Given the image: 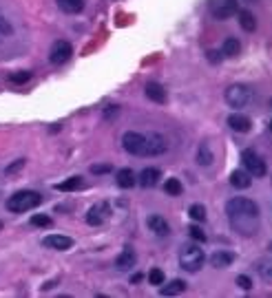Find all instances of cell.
Segmentation results:
<instances>
[{
    "mask_svg": "<svg viewBox=\"0 0 272 298\" xmlns=\"http://www.w3.org/2000/svg\"><path fill=\"white\" fill-rule=\"evenodd\" d=\"M0 228H2V223H0Z\"/></svg>",
    "mask_w": 272,
    "mask_h": 298,
    "instance_id": "b9f144b4",
    "label": "cell"
},
{
    "mask_svg": "<svg viewBox=\"0 0 272 298\" xmlns=\"http://www.w3.org/2000/svg\"><path fill=\"white\" fill-rule=\"evenodd\" d=\"M166 150H168V141H166L164 135H160V132H151V135H146L144 157H157V155H164Z\"/></svg>",
    "mask_w": 272,
    "mask_h": 298,
    "instance_id": "9c48e42d",
    "label": "cell"
},
{
    "mask_svg": "<svg viewBox=\"0 0 272 298\" xmlns=\"http://www.w3.org/2000/svg\"><path fill=\"white\" fill-rule=\"evenodd\" d=\"M111 170H113L111 164H95V166H91V172H93V174H107V172H111Z\"/></svg>",
    "mask_w": 272,
    "mask_h": 298,
    "instance_id": "836d02e7",
    "label": "cell"
},
{
    "mask_svg": "<svg viewBox=\"0 0 272 298\" xmlns=\"http://www.w3.org/2000/svg\"><path fill=\"white\" fill-rule=\"evenodd\" d=\"M164 192L170 195V197H179L181 192H184V186H181V181L177 177H170V179L164 181Z\"/></svg>",
    "mask_w": 272,
    "mask_h": 298,
    "instance_id": "484cf974",
    "label": "cell"
},
{
    "mask_svg": "<svg viewBox=\"0 0 272 298\" xmlns=\"http://www.w3.org/2000/svg\"><path fill=\"white\" fill-rule=\"evenodd\" d=\"M137 181H140L142 188L157 186V181H160V170H157V168H144L140 172V177H137Z\"/></svg>",
    "mask_w": 272,
    "mask_h": 298,
    "instance_id": "ac0fdd59",
    "label": "cell"
},
{
    "mask_svg": "<svg viewBox=\"0 0 272 298\" xmlns=\"http://www.w3.org/2000/svg\"><path fill=\"white\" fill-rule=\"evenodd\" d=\"M71 55H73V46H71V42H66V40L54 42V46H51V51H49L51 64H66L71 60Z\"/></svg>",
    "mask_w": 272,
    "mask_h": 298,
    "instance_id": "ba28073f",
    "label": "cell"
},
{
    "mask_svg": "<svg viewBox=\"0 0 272 298\" xmlns=\"http://www.w3.org/2000/svg\"><path fill=\"white\" fill-rule=\"evenodd\" d=\"M184 290H186V283L181 281V278H175V281H170L168 285H164V283H162L160 294H162V296H177V294H181Z\"/></svg>",
    "mask_w": 272,
    "mask_h": 298,
    "instance_id": "7402d4cb",
    "label": "cell"
},
{
    "mask_svg": "<svg viewBox=\"0 0 272 298\" xmlns=\"http://www.w3.org/2000/svg\"><path fill=\"white\" fill-rule=\"evenodd\" d=\"M25 159H16V162H13L11 166H7V168H4V174H16L18 172V170H22V168H25Z\"/></svg>",
    "mask_w": 272,
    "mask_h": 298,
    "instance_id": "d6a6232c",
    "label": "cell"
},
{
    "mask_svg": "<svg viewBox=\"0 0 272 298\" xmlns=\"http://www.w3.org/2000/svg\"><path fill=\"white\" fill-rule=\"evenodd\" d=\"M31 225H36V228H51V225H54V219H51L49 214H33Z\"/></svg>",
    "mask_w": 272,
    "mask_h": 298,
    "instance_id": "83f0119b",
    "label": "cell"
},
{
    "mask_svg": "<svg viewBox=\"0 0 272 298\" xmlns=\"http://www.w3.org/2000/svg\"><path fill=\"white\" fill-rule=\"evenodd\" d=\"M270 130H272V120H270Z\"/></svg>",
    "mask_w": 272,
    "mask_h": 298,
    "instance_id": "ab89813d",
    "label": "cell"
},
{
    "mask_svg": "<svg viewBox=\"0 0 272 298\" xmlns=\"http://www.w3.org/2000/svg\"><path fill=\"white\" fill-rule=\"evenodd\" d=\"M117 186L124 188V190H128V188H133L137 183V177H135V172H133L131 168H122V170H117Z\"/></svg>",
    "mask_w": 272,
    "mask_h": 298,
    "instance_id": "44dd1931",
    "label": "cell"
},
{
    "mask_svg": "<svg viewBox=\"0 0 272 298\" xmlns=\"http://www.w3.org/2000/svg\"><path fill=\"white\" fill-rule=\"evenodd\" d=\"M42 243H45V248L58 250V252H64V250L73 248V239H71V236H64V234H49V236H45Z\"/></svg>",
    "mask_w": 272,
    "mask_h": 298,
    "instance_id": "30bf717a",
    "label": "cell"
},
{
    "mask_svg": "<svg viewBox=\"0 0 272 298\" xmlns=\"http://www.w3.org/2000/svg\"><path fill=\"white\" fill-rule=\"evenodd\" d=\"M221 53H223V58H237V55L241 53V42L232 36L226 38L221 44Z\"/></svg>",
    "mask_w": 272,
    "mask_h": 298,
    "instance_id": "ffe728a7",
    "label": "cell"
},
{
    "mask_svg": "<svg viewBox=\"0 0 272 298\" xmlns=\"http://www.w3.org/2000/svg\"><path fill=\"white\" fill-rule=\"evenodd\" d=\"M13 29H11V25H9V20H4L2 16H0V38H4V36H11Z\"/></svg>",
    "mask_w": 272,
    "mask_h": 298,
    "instance_id": "e575fe53",
    "label": "cell"
},
{
    "mask_svg": "<svg viewBox=\"0 0 272 298\" xmlns=\"http://www.w3.org/2000/svg\"><path fill=\"white\" fill-rule=\"evenodd\" d=\"M204 263H206V254L199 245L188 243L179 250V265L186 272H199L204 267Z\"/></svg>",
    "mask_w": 272,
    "mask_h": 298,
    "instance_id": "7a4b0ae2",
    "label": "cell"
},
{
    "mask_svg": "<svg viewBox=\"0 0 272 298\" xmlns=\"http://www.w3.org/2000/svg\"><path fill=\"white\" fill-rule=\"evenodd\" d=\"M58 7H60L64 13H71V16H75V13H80V11L84 9V0H58Z\"/></svg>",
    "mask_w": 272,
    "mask_h": 298,
    "instance_id": "cb8c5ba5",
    "label": "cell"
},
{
    "mask_svg": "<svg viewBox=\"0 0 272 298\" xmlns=\"http://www.w3.org/2000/svg\"><path fill=\"white\" fill-rule=\"evenodd\" d=\"M197 162H199V166H211L215 162V155H213L211 146H208V141H202V144H199V148H197Z\"/></svg>",
    "mask_w": 272,
    "mask_h": 298,
    "instance_id": "603a6c76",
    "label": "cell"
},
{
    "mask_svg": "<svg viewBox=\"0 0 272 298\" xmlns=\"http://www.w3.org/2000/svg\"><path fill=\"white\" fill-rule=\"evenodd\" d=\"M188 214L193 221H197V223H202V221H206V208L202 206V203H193V206L188 208Z\"/></svg>",
    "mask_w": 272,
    "mask_h": 298,
    "instance_id": "4316f807",
    "label": "cell"
},
{
    "mask_svg": "<svg viewBox=\"0 0 272 298\" xmlns=\"http://www.w3.org/2000/svg\"><path fill=\"white\" fill-rule=\"evenodd\" d=\"M230 186L237 188V190H246V188L252 186V179L248 170H232L230 172Z\"/></svg>",
    "mask_w": 272,
    "mask_h": 298,
    "instance_id": "2e32d148",
    "label": "cell"
},
{
    "mask_svg": "<svg viewBox=\"0 0 272 298\" xmlns=\"http://www.w3.org/2000/svg\"><path fill=\"white\" fill-rule=\"evenodd\" d=\"M31 80L29 71H16V73H9V82L11 84H27Z\"/></svg>",
    "mask_w": 272,
    "mask_h": 298,
    "instance_id": "f546056e",
    "label": "cell"
},
{
    "mask_svg": "<svg viewBox=\"0 0 272 298\" xmlns=\"http://www.w3.org/2000/svg\"><path fill=\"white\" fill-rule=\"evenodd\" d=\"M237 18H239V25H241V29H243V31L252 33V31L257 29L255 13H252L250 9H239V11H237Z\"/></svg>",
    "mask_w": 272,
    "mask_h": 298,
    "instance_id": "d6986e66",
    "label": "cell"
},
{
    "mask_svg": "<svg viewBox=\"0 0 272 298\" xmlns=\"http://www.w3.org/2000/svg\"><path fill=\"white\" fill-rule=\"evenodd\" d=\"M232 263H235V254L228 252V250H217L211 256V265L217 269H226V267H230Z\"/></svg>",
    "mask_w": 272,
    "mask_h": 298,
    "instance_id": "5bb4252c",
    "label": "cell"
},
{
    "mask_svg": "<svg viewBox=\"0 0 272 298\" xmlns=\"http://www.w3.org/2000/svg\"><path fill=\"white\" fill-rule=\"evenodd\" d=\"M208 11L215 20H228L230 16H237L239 0H208Z\"/></svg>",
    "mask_w": 272,
    "mask_h": 298,
    "instance_id": "5b68a950",
    "label": "cell"
},
{
    "mask_svg": "<svg viewBox=\"0 0 272 298\" xmlns=\"http://www.w3.org/2000/svg\"><path fill=\"white\" fill-rule=\"evenodd\" d=\"M164 281H166V276H164V272H162L160 267H153L151 272H149V283H151V285H157V287H160Z\"/></svg>",
    "mask_w": 272,
    "mask_h": 298,
    "instance_id": "4dcf8cb0",
    "label": "cell"
},
{
    "mask_svg": "<svg viewBox=\"0 0 272 298\" xmlns=\"http://www.w3.org/2000/svg\"><path fill=\"white\" fill-rule=\"evenodd\" d=\"M122 146L128 155H135V157H144V150H146V135L135 130H128L122 135Z\"/></svg>",
    "mask_w": 272,
    "mask_h": 298,
    "instance_id": "8992f818",
    "label": "cell"
},
{
    "mask_svg": "<svg viewBox=\"0 0 272 298\" xmlns=\"http://www.w3.org/2000/svg\"><path fill=\"white\" fill-rule=\"evenodd\" d=\"M135 263H137V254H135V250H133V248H124L122 252L117 254V258H115V267L122 269V272L133 269V267H135Z\"/></svg>",
    "mask_w": 272,
    "mask_h": 298,
    "instance_id": "7c38bea8",
    "label": "cell"
},
{
    "mask_svg": "<svg viewBox=\"0 0 272 298\" xmlns=\"http://www.w3.org/2000/svg\"><path fill=\"white\" fill-rule=\"evenodd\" d=\"M80 188H84L82 177H71V179H66V181L58 183V186H55V190H60V192H73V190H80Z\"/></svg>",
    "mask_w": 272,
    "mask_h": 298,
    "instance_id": "d4e9b609",
    "label": "cell"
},
{
    "mask_svg": "<svg viewBox=\"0 0 272 298\" xmlns=\"http://www.w3.org/2000/svg\"><path fill=\"white\" fill-rule=\"evenodd\" d=\"M270 108H272V99H270Z\"/></svg>",
    "mask_w": 272,
    "mask_h": 298,
    "instance_id": "60d3db41",
    "label": "cell"
},
{
    "mask_svg": "<svg viewBox=\"0 0 272 298\" xmlns=\"http://www.w3.org/2000/svg\"><path fill=\"white\" fill-rule=\"evenodd\" d=\"M246 2H252V4H255V2H259V0H246Z\"/></svg>",
    "mask_w": 272,
    "mask_h": 298,
    "instance_id": "f35d334b",
    "label": "cell"
},
{
    "mask_svg": "<svg viewBox=\"0 0 272 298\" xmlns=\"http://www.w3.org/2000/svg\"><path fill=\"white\" fill-rule=\"evenodd\" d=\"M146 97L151 99V102H155V104H164L166 102V91H164V86H162L160 82H149L146 84Z\"/></svg>",
    "mask_w": 272,
    "mask_h": 298,
    "instance_id": "e0dca14e",
    "label": "cell"
},
{
    "mask_svg": "<svg viewBox=\"0 0 272 298\" xmlns=\"http://www.w3.org/2000/svg\"><path fill=\"white\" fill-rule=\"evenodd\" d=\"M42 203V197L38 195L36 190H18L16 195L9 197L7 201V210L9 212H27V210H33Z\"/></svg>",
    "mask_w": 272,
    "mask_h": 298,
    "instance_id": "3957f363",
    "label": "cell"
},
{
    "mask_svg": "<svg viewBox=\"0 0 272 298\" xmlns=\"http://www.w3.org/2000/svg\"><path fill=\"white\" fill-rule=\"evenodd\" d=\"M241 164H243V168L250 172V177H266V172H268V166H266V162L255 150H243Z\"/></svg>",
    "mask_w": 272,
    "mask_h": 298,
    "instance_id": "52a82bcc",
    "label": "cell"
},
{
    "mask_svg": "<svg viewBox=\"0 0 272 298\" xmlns=\"http://www.w3.org/2000/svg\"><path fill=\"white\" fill-rule=\"evenodd\" d=\"M228 126H230V130H235V132H250L252 122H250V117H248V115L232 113V115H228Z\"/></svg>",
    "mask_w": 272,
    "mask_h": 298,
    "instance_id": "4fadbf2b",
    "label": "cell"
},
{
    "mask_svg": "<svg viewBox=\"0 0 272 298\" xmlns=\"http://www.w3.org/2000/svg\"><path fill=\"white\" fill-rule=\"evenodd\" d=\"M226 214L230 225L243 236H252L259 228V206L252 199L235 197L226 203Z\"/></svg>",
    "mask_w": 272,
    "mask_h": 298,
    "instance_id": "6da1fadb",
    "label": "cell"
},
{
    "mask_svg": "<svg viewBox=\"0 0 272 298\" xmlns=\"http://www.w3.org/2000/svg\"><path fill=\"white\" fill-rule=\"evenodd\" d=\"M146 223H149L151 232H155L157 236H168V234H170V225H168V221H166L162 214H151Z\"/></svg>",
    "mask_w": 272,
    "mask_h": 298,
    "instance_id": "9a60e30c",
    "label": "cell"
},
{
    "mask_svg": "<svg viewBox=\"0 0 272 298\" xmlns=\"http://www.w3.org/2000/svg\"><path fill=\"white\" fill-rule=\"evenodd\" d=\"M109 216V203H95L93 208L87 212V223L89 225H102Z\"/></svg>",
    "mask_w": 272,
    "mask_h": 298,
    "instance_id": "8fae6325",
    "label": "cell"
},
{
    "mask_svg": "<svg viewBox=\"0 0 272 298\" xmlns=\"http://www.w3.org/2000/svg\"><path fill=\"white\" fill-rule=\"evenodd\" d=\"M235 283L239 290H246V292L252 290V281H250V276H246V274H239V276L235 278Z\"/></svg>",
    "mask_w": 272,
    "mask_h": 298,
    "instance_id": "1f68e13d",
    "label": "cell"
},
{
    "mask_svg": "<svg viewBox=\"0 0 272 298\" xmlns=\"http://www.w3.org/2000/svg\"><path fill=\"white\" fill-rule=\"evenodd\" d=\"M104 115H107V117L117 115V106H107V111H104Z\"/></svg>",
    "mask_w": 272,
    "mask_h": 298,
    "instance_id": "8d00e7d4",
    "label": "cell"
},
{
    "mask_svg": "<svg viewBox=\"0 0 272 298\" xmlns=\"http://www.w3.org/2000/svg\"><path fill=\"white\" fill-rule=\"evenodd\" d=\"M206 55H208V60H211L213 64H219V62L223 60V53H221V51H215V49H211Z\"/></svg>",
    "mask_w": 272,
    "mask_h": 298,
    "instance_id": "d590c367",
    "label": "cell"
},
{
    "mask_svg": "<svg viewBox=\"0 0 272 298\" xmlns=\"http://www.w3.org/2000/svg\"><path fill=\"white\" fill-rule=\"evenodd\" d=\"M188 234H190V239L193 241H197V243H206L208 241V236H206V232H204L199 225H188Z\"/></svg>",
    "mask_w": 272,
    "mask_h": 298,
    "instance_id": "f1b7e54d",
    "label": "cell"
},
{
    "mask_svg": "<svg viewBox=\"0 0 272 298\" xmlns=\"http://www.w3.org/2000/svg\"><path fill=\"white\" fill-rule=\"evenodd\" d=\"M142 281V274H133L131 276V283H140Z\"/></svg>",
    "mask_w": 272,
    "mask_h": 298,
    "instance_id": "74e56055",
    "label": "cell"
},
{
    "mask_svg": "<svg viewBox=\"0 0 272 298\" xmlns=\"http://www.w3.org/2000/svg\"><path fill=\"white\" fill-rule=\"evenodd\" d=\"M223 97H226L228 106L246 108L248 104L252 102V91H250V86H246V84H230V86L226 88V93H223Z\"/></svg>",
    "mask_w": 272,
    "mask_h": 298,
    "instance_id": "277c9868",
    "label": "cell"
}]
</instances>
